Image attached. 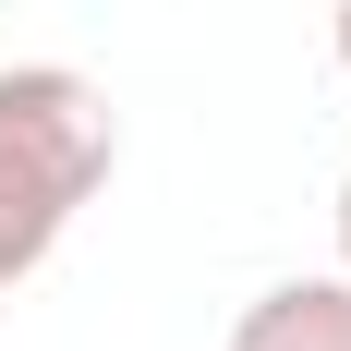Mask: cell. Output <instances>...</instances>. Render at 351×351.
Here are the masks:
<instances>
[{"label": "cell", "mask_w": 351, "mask_h": 351, "mask_svg": "<svg viewBox=\"0 0 351 351\" xmlns=\"http://www.w3.org/2000/svg\"><path fill=\"white\" fill-rule=\"evenodd\" d=\"M109 158H121V121H109V97L73 61H12L0 73V291L49 267V243L85 218Z\"/></svg>", "instance_id": "cell-1"}, {"label": "cell", "mask_w": 351, "mask_h": 351, "mask_svg": "<svg viewBox=\"0 0 351 351\" xmlns=\"http://www.w3.org/2000/svg\"><path fill=\"white\" fill-rule=\"evenodd\" d=\"M230 351H351V279H279L254 291Z\"/></svg>", "instance_id": "cell-2"}, {"label": "cell", "mask_w": 351, "mask_h": 351, "mask_svg": "<svg viewBox=\"0 0 351 351\" xmlns=\"http://www.w3.org/2000/svg\"><path fill=\"white\" fill-rule=\"evenodd\" d=\"M339 279H351V182H339Z\"/></svg>", "instance_id": "cell-3"}, {"label": "cell", "mask_w": 351, "mask_h": 351, "mask_svg": "<svg viewBox=\"0 0 351 351\" xmlns=\"http://www.w3.org/2000/svg\"><path fill=\"white\" fill-rule=\"evenodd\" d=\"M339 73H351V0H339Z\"/></svg>", "instance_id": "cell-4"}]
</instances>
